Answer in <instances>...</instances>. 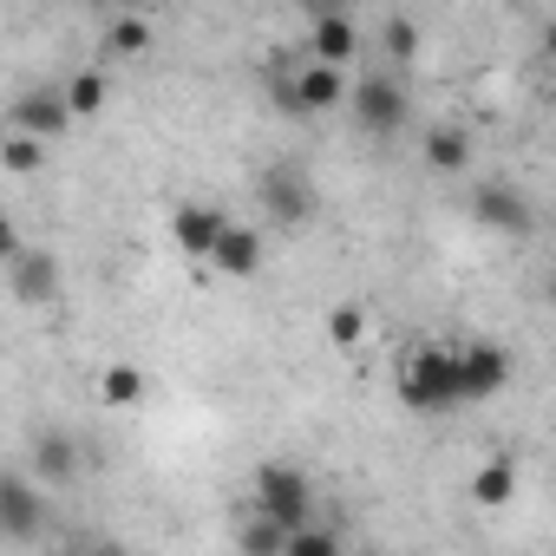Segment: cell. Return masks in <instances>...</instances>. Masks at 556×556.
Instances as JSON below:
<instances>
[{"instance_id":"cell-20","label":"cell","mask_w":556,"mask_h":556,"mask_svg":"<svg viewBox=\"0 0 556 556\" xmlns=\"http://www.w3.org/2000/svg\"><path fill=\"white\" fill-rule=\"evenodd\" d=\"M60 92H66V112H73V118H92V112L105 105V73H79V79H66Z\"/></svg>"},{"instance_id":"cell-12","label":"cell","mask_w":556,"mask_h":556,"mask_svg":"<svg viewBox=\"0 0 556 556\" xmlns=\"http://www.w3.org/2000/svg\"><path fill=\"white\" fill-rule=\"evenodd\" d=\"M223 223H229V216H223L216 203H184V210H177V223H170V236H177V249H184V255H203V262H210V249H216Z\"/></svg>"},{"instance_id":"cell-6","label":"cell","mask_w":556,"mask_h":556,"mask_svg":"<svg viewBox=\"0 0 556 556\" xmlns=\"http://www.w3.org/2000/svg\"><path fill=\"white\" fill-rule=\"evenodd\" d=\"M471 216H478L484 229H497L504 242H523V236L536 229V210H530V197H523L517 184H478Z\"/></svg>"},{"instance_id":"cell-7","label":"cell","mask_w":556,"mask_h":556,"mask_svg":"<svg viewBox=\"0 0 556 556\" xmlns=\"http://www.w3.org/2000/svg\"><path fill=\"white\" fill-rule=\"evenodd\" d=\"M40 530H47V504H40L34 478L0 471V536H8V543H34Z\"/></svg>"},{"instance_id":"cell-11","label":"cell","mask_w":556,"mask_h":556,"mask_svg":"<svg viewBox=\"0 0 556 556\" xmlns=\"http://www.w3.org/2000/svg\"><path fill=\"white\" fill-rule=\"evenodd\" d=\"M79 439L73 432H60V426H47V432H34V478L40 484H73L79 478Z\"/></svg>"},{"instance_id":"cell-26","label":"cell","mask_w":556,"mask_h":556,"mask_svg":"<svg viewBox=\"0 0 556 556\" xmlns=\"http://www.w3.org/2000/svg\"><path fill=\"white\" fill-rule=\"evenodd\" d=\"M302 8H308V14L321 21V14H348V0H302Z\"/></svg>"},{"instance_id":"cell-16","label":"cell","mask_w":556,"mask_h":556,"mask_svg":"<svg viewBox=\"0 0 556 556\" xmlns=\"http://www.w3.org/2000/svg\"><path fill=\"white\" fill-rule=\"evenodd\" d=\"M471 497H478L484 510H497V504H510V497H517V465H510V458L497 452V458H491V465H484V471L471 478Z\"/></svg>"},{"instance_id":"cell-22","label":"cell","mask_w":556,"mask_h":556,"mask_svg":"<svg viewBox=\"0 0 556 556\" xmlns=\"http://www.w3.org/2000/svg\"><path fill=\"white\" fill-rule=\"evenodd\" d=\"M105 47H112V53H144V47H151V27H144V14H125V21H112Z\"/></svg>"},{"instance_id":"cell-5","label":"cell","mask_w":556,"mask_h":556,"mask_svg":"<svg viewBox=\"0 0 556 556\" xmlns=\"http://www.w3.org/2000/svg\"><path fill=\"white\" fill-rule=\"evenodd\" d=\"M406 86L393 79V73H367L361 86H354V118L374 131V138H393L400 125H406Z\"/></svg>"},{"instance_id":"cell-8","label":"cell","mask_w":556,"mask_h":556,"mask_svg":"<svg viewBox=\"0 0 556 556\" xmlns=\"http://www.w3.org/2000/svg\"><path fill=\"white\" fill-rule=\"evenodd\" d=\"M14 302H27V308H53L60 302V255L14 249Z\"/></svg>"},{"instance_id":"cell-19","label":"cell","mask_w":556,"mask_h":556,"mask_svg":"<svg viewBox=\"0 0 556 556\" xmlns=\"http://www.w3.org/2000/svg\"><path fill=\"white\" fill-rule=\"evenodd\" d=\"M0 164H8L14 177H34V170L47 164V138H27V131H14V138H0Z\"/></svg>"},{"instance_id":"cell-24","label":"cell","mask_w":556,"mask_h":556,"mask_svg":"<svg viewBox=\"0 0 556 556\" xmlns=\"http://www.w3.org/2000/svg\"><path fill=\"white\" fill-rule=\"evenodd\" d=\"M419 53V27L413 21H387V60H413Z\"/></svg>"},{"instance_id":"cell-17","label":"cell","mask_w":556,"mask_h":556,"mask_svg":"<svg viewBox=\"0 0 556 556\" xmlns=\"http://www.w3.org/2000/svg\"><path fill=\"white\" fill-rule=\"evenodd\" d=\"M426 164H432V170H465V164H471V138L452 131V125H439V131L426 138Z\"/></svg>"},{"instance_id":"cell-1","label":"cell","mask_w":556,"mask_h":556,"mask_svg":"<svg viewBox=\"0 0 556 556\" xmlns=\"http://www.w3.org/2000/svg\"><path fill=\"white\" fill-rule=\"evenodd\" d=\"M400 400L413 413H452V406H465L458 348H413V361L400 367Z\"/></svg>"},{"instance_id":"cell-15","label":"cell","mask_w":556,"mask_h":556,"mask_svg":"<svg viewBox=\"0 0 556 556\" xmlns=\"http://www.w3.org/2000/svg\"><path fill=\"white\" fill-rule=\"evenodd\" d=\"M236 543L242 549H255V556H282V543H289V523H275L268 510H242V523H236Z\"/></svg>"},{"instance_id":"cell-27","label":"cell","mask_w":556,"mask_h":556,"mask_svg":"<svg viewBox=\"0 0 556 556\" xmlns=\"http://www.w3.org/2000/svg\"><path fill=\"white\" fill-rule=\"evenodd\" d=\"M118 8H138V0H118Z\"/></svg>"},{"instance_id":"cell-9","label":"cell","mask_w":556,"mask_h":556,"mask_svg":"<svg viewBox=\"0 0 556 556\" xmlns=\"http://www.w3.org/2000/svg\"><path fill=\"white\" fill-rule=\"evenodd\" d=\"M73 125V112H66V92L60 86H27L21 99H14V131H27V138H60Z\"/></svg>"},{"instance_id":"cell-25","label":"cell","mask_w":556,"mask_h":556,"mask_svg":"<svg viewBox=\"0 0 556 556\" xmlns=\"http://www.w3.org/2000/svg\"><path fill=\"white\" fill-rule=\"evenodd\" d=\"M14 249H21V229L8 223V210H0V262H14Z\"/></svg>"},{"instance_id":"cell-21","label":"cell","mask_w":556,"mask_h":556,"mask_svg":"<svg viewBox=\"0 0 556 556\" xmlns=\"http://www.w3.org/2000/svg\"><path fill=\"white\" fill-rule=\"evenodd\" d=\"M334 549H341V536H334V530H315L308 517H302V523L289 530V543H282V556H334Z\"/></svg>"},{"instance_id":"cell-14","label":"cell","mask_w":556,"mask_h":556,"mask_svg":"<svg viewBox=\"0 0 556 556\" xmlns=\"http://www.w3.org/2000/svg\"><path fill=\"white\" fill-rule=\"evenodd\" d=\"M354 53H361V27H354V14H321V21H315V60L348 66Z\"/></svg>"},{"instance_id":"cell-4","label":"cell","mask_w":556,"mask_h":556,"mask_svg":"<svg viewBox=\"0 0 556 556\" xmlns=\"http://www.w3.org/2000/svg\"><path fill=\"white\" fill-rule=\"evenodd\" d=\"M255 197H262V210L282 223V229H302V223L315 216V184H308V170H295V164H268L262 184H255Z\"/></svg>"},{"instance_id":"cell-10","label":"cell","mask_w":556,"mask_h":556,"mask_svg":"<svg viewBox=\"0 0 556 556\" xmlns=\"http://www.w3.org/2000/svg\"><path fill=\"white\" fill-rule=\"evenodd\" d=\"M458 374H465V406H471V400H491V393L510 380V354L491 348V341H465V348H458Z\"/></svg>"},{"instance_id":"cell-2","label":"cell","mask_w":556,"mask_h":556,"mask_svg":"<svg viewBox=\"0 0 556 556\" xmlns=\"http://www.w3.org/2000/svg\"><path fill=\"white\" fill-rule=\"evenodd\" d=\"M255 510H268L275 523H302L308 510H315V484H308V471H295V465H262L255 471V497H249Z\"/></svg>"},{"instance_id":"cell-3","label":"cell","mask_w":556,"mask_h":556,"mask_svg":"<svg viewBox=\"0 0 556 556\" xmlns=\"http://www.w3.org/2000/svg\"><path fill=\"white\" fill-rule=\"evenodd\" d=\"M341 99H348V73H341V66H328V60L302 66L295 79H275V105L295 112V118H308V112H334Z\"/></svg>"},{"instance_id":"cell-18","label":"cell","mask_w":556,"mask_h":556,"mask_svg":"<svg viewBox=\"0 0 556 556\" xmlns=\"http://www.w3.org/2000/svg\"><path fill=\"white\" fill-rule=\"evenodd\" d=\"M99 400H105V406H118V413H125V406H138V400H144V374H138V367H125V361H118V367H105Z\"/></svg>"},{"instance_id":"cell-23","label":"cell","mask_w":556,"mask_h":556,"mask_svg":"<svg viewBox=\"0 0 556 556\" xmlns=\"http://www.w3.org/2000/svg\"><path fill=\"white\" fill-rule=\"evenodd\" d=\"M361 334H367V315L361 308H334L328 315V341L334 348H361Z\"/></svg>"},{"instance_id":"cell-13","label":"cell","mask_w":556,"mask_h":556,"mask_svg":"<svg viewBox=\"0 0 556 556\" xmlns=\"http://www.w3.org/2000/svg\"><path fill=\"white\" fill-rule=\"evenodd\" d=\"M210 262H216L223 275H236V282H249V275L262 268V236H255V229H236V223H223V236H216Z\"/></svg>"}]
</instances>
